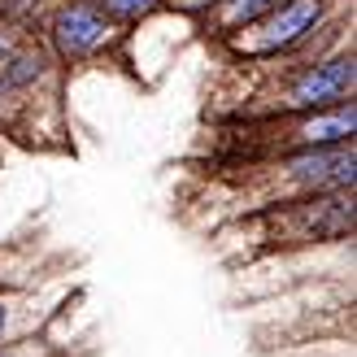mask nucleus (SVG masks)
I'll list each match as a JSON object with an SVG mask.
<instances>
[{
	"label": "nucleus",
	"instance_id": "nucleus-8",
	"mask_svg": "<svg viewBox=\"0 0 357 357\" xmlns=\"http://www.w3.org/2000/svg\"><path fill=\"white\" fill-rule=\"evenodd\" d=\"M96 5L109 22H139V17H149L162 0H96Z\"/></svg>",
	"mask_w": 357,
	"mask_h": 357
},
{
	"label": "nucleus",
	"instance_id": "nucleus-10",
	"mask_svg": "<svg viewBox=\"0 0 357 357\" xmlns=\"http://www.w3.org/2000/svg\"><path fill=\"white\" fill-rule=\"evenodd\" d=\"M0 357H31V349L17 344V340H9V344H0Z\"/></svg>",
	"mask_w": 357,
	"mask_h": 357
},
{
	"label": "nucleus",
	"instance_id": "nucleus-1",
	"mask_svg": "<svg viewBox=\"0 0 357 357\" xmlns=\"http://www.w3.org/2000/svg\"><path fill=\"white\" fill-rule=\"evenodd\" d=\"M327 17V0H279V5L257 17L253 31L244 40V52L248 57H283V52H296L305 40H314V31L323 26Z\"/></svg>",
	"mask_w": 357,
	"mask_h": 357
},
{
	"label": "nucleus",
	"instance_id": "nucleus-4",
	"mask_svg": "<svg viewBox=\"0 0 357 357\" xmlns=\"http://www.w3.org/2000/svg\"><path fill=\"white\" fill-rule=\"evenodd\" d=\"M52 48L61 61H87L114 40V22L100 13L96 0H70L52 17Z\"/></svg>",
	"mask_w": 357,
	"mask_h": 357
},
{
	"label": "nucleus",
	"instance_id": "nucleus-5",
	"mask_svg": "<svg viewBox=\"0 0 357 357\" xmlns=\"http://www.w3.org/2000/svg\"><path fill=\"white\" fill-rule=\"evenodd\" d=\"M357 131V105H331V109L318 114H301V122L288 135V149H327V144H353Z\"/></svg>",
	"mask_w": 357,
	"mask_h": 357
},
{
	"label": "nucleus",
	"instance_id": "nucleus-6",
	"mask_svg": "<svg viewBox=\"0 0 357 357\" xmlns=\"http://www.w3.org/2000/svg\"><path fill=\"white\" fill-rule=\"evenodd\" d=\"M48 75V57L44 52H17V57L0 70V92H9V87H26L35 79Z\"/></svg>",
	"mask_w": 357,
	"mask_h": 357
},
{
	"label": "nucleus",
	"instance_id": "nucleus-7",
	"mask_svg": "<svg viewBox=\"0 0 357 357\" xmlns=\"http://www.w3.org/2000/svg\"><path fill=\"white\" fill-rule=\"evenodd\" d=\"M279 5V0H222V9H218V22L227 31H240V26H253L257 17H266Z\"/></svg>",
	"mask_w": 357,
	"mask_h": 357
},
{
	"label": "nucleus",
	"instance_id": "nucleus-3",
	"mask_svg": "<svg viewBox=\"0 0 357 357\" xmlns=\"http://www.w3.org/2000/svg\"><path fill=\"white\" fill-rule=\"evenodd\" d=\"M283 178L305 192V196H323V192H353L357 178V153L353 144H327V149H288L279 157Z\"/></svg>",
	"mask_w": 357,
	"mask_h": 357
},
{
	"label": "nucleus",
	"instance_id": "nucleus-9",
	"mask_svg": "<svg viewBox=\"0 0 357 357\" xmlns=\"http://www.w3.org/2000/svg\"><path fill=\"white\" fill-rule=\"evenodd\" d=\"M13 340V301L0 296V344Z\"/></svg>",
	"mask_w": 357,
	"mask_h": 357
},
{
	"label": "nucleus",
	"instance_id": "nucleus-2",
	"mask_svg": "<svg viewBox=\"0 0 357 357\" xmlns=\"http://www.w3.org/2000/svg\"><path fill=\"white\" fill-rule=\"evenodd\" d=\"M353 87H357L353 52H340V57L301 66V75L288 83V92H283L279 109H283V114H318V109H331V105L353 100Z\"/></svg>",
	"mask_w": 357,
	"mask_h": 357
}]
</instances>
